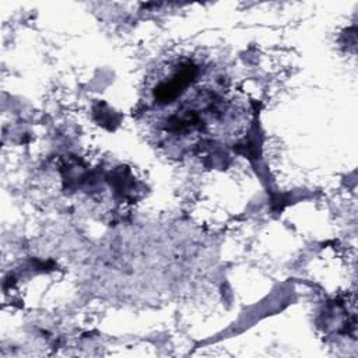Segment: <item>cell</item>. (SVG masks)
<instances>
[{"label": "cell", "instance_id": "cell-1", "mask_svg": "<svg viewBox=\"0 0 358 358\" xmlns=\"http://www.w3.org/2000/svg\"><path fill=\"white\" fill-rule=\"evenodd\" d=\"M197 77V67L192 63H182L166 78L161 80L154 88L157 103H169L175 101Z\"/></svg>", "mask_w": 358, "mask_h": 358}]
</instances>
